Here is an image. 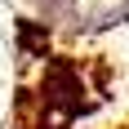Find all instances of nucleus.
Returning <instances> with one entry per match:
<instances>
[{
  "mask_svg": "<svg viewBox=\"0 0 129 129\" xmlns=\"http://www.w3.org/2000/svg\"><path fill=\"white\" fill-rule=\"evenodd\" d=\"M45 18H67L76 27H111L129 18V0H36Z\"/></svg>",
  "mask_w": 129,
  "mask_h": 129,
  "instance_id": "f257e3e1",
  "label": "nucleus"
}]
</instances>
